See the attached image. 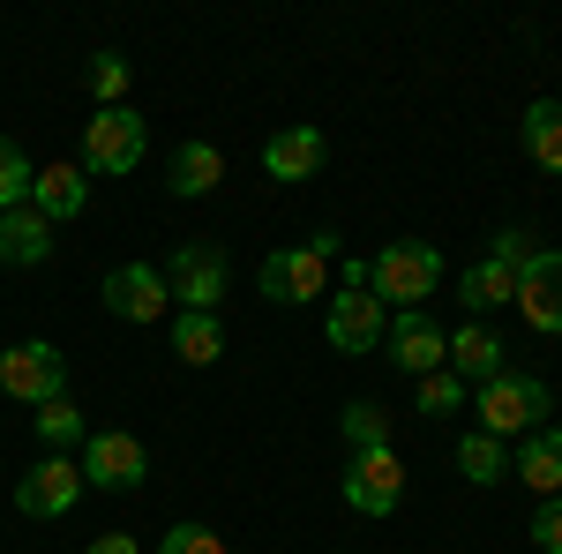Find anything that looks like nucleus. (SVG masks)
Masks as SVG:
<instances>
[{"label": "nucleus", "instance_id": "obj_1", "mask_svg": "<svg viewBox=\"0 0 562 554\" xmlns=\"http://www.w3.org/2000/svg\"><path fill=\"white\" fill-rule=\"evenodd\" d=\"M442 285V256H435L428 240H390L368 256V293L383 299V307H428V293Z\"/></svg>", "mask_w": 562, "mask_h": 554}, {"label": "nucleus", "instance_id": "obj_2", "mask_svg": "<svg viewBox=\"0 0 562 554\" xmlns=\"http://www.w3.org/2000/svg\"><path fill=\"white\" fill-rule=\"evenodd\" d=\"M143 150H150V128L135 121L128 105H105V113L83 121V158H76V166H83L90 180H121V172L143 166Z\"/></svg>", "mask_w": 562, "mask_h": 554}, {"label": "nucleus", "instance_id": "obj_3", "mask_svg": "<svg viewBox=\"0 0 562 554\" xmlns=\"http://www.w3.org/2000/svg\"><path fill=\"white\" fill-rule=\"evenodd\" d=\"M548 383L540 375H518V368H503L495 383H480V434H532V427H548Z\"/></svg>", "mask_w": 562, "mask_h": 554}, {"label": "nucleus", "instance_id": "obj_4", "mask_svg": "<svg viewBox=\"0 0 562 554\" xmlns=\"http://www.w3.org/2000/svg\"><path fill=\"white\" fill-rule=\"evenodd\" d=\"M233 285V262L217 240H180L173 270H166V293L180 299V315H217V299Z\"/></svg>", "mask_w": 562, "mask_h": 554}, {"label": "nucleus", "instance_id": "obj_5", "mask_svg": "<svg viewBox=\"0 0 562 554\" xmlns=\"http://www.w3.org/2000/svg\"><path fill=\"white\" fill-rule=\"evenodd\" d=\"M0 397H23V405L68 397V360H60V344H45V338L8 344V352H0Z\"/></svg>", "mask_w": 562, "mask_h": 554}, {"label": "nucleus", "instance_id": "obj_6", "mask_svg": "<svg viewBox=\"0 0 562 554\" xmlns=\"http://www.w3.org/2000/svg\"><path fill=\"white\" fill-rule=\"evenodd\" d=\"M76 472H83V487L128 495V487L150 479V450H143L135 434H121V427H98V434L83 442V457H76Z\"/></svg>", "mask_w": 562, "mask_h": 554}, {"label": "nucleus", "instance_id": "obj_7", "mask_svg": "<svg viewBox=\"0 0 562 554\" xmlns=\"http://www.w3.org/2000/svg\"><path fill=\"white\" fill-rule=\"evenodd\" d=\"M532 338H562V248H532V262L518 270V299Z\"/></svg>", "mask_w": 562, "mask_h": 554}, {"label": "nucleus", "instance_id": "obj_8", "mask_svg": "<svg viewBox=\"0 0 562 554\" xmlns=\"http://www.w3.org/2000/svg\"><path fill=\"white\" fill-rule=\"evenodd\" d=\"M383 330H390V307L368 293V285H346V293L330 299V315H323V338L338 344V352H352V360H360V352H375Z\"/></svg>", "mask_w": 562, "mask_h": 554}, {"label": "nucleus", "instance_id": "obj_9", "mask_svg": "<svg viewBox=\"0 0 562 554\" xmlns=\"http://www.w3.org/2000/svg\"><path fill=\"white\" fill-rule=\"evenodd\" d=\"M256 285H262V299H278V307H301V299L330 293V262L315 256V248H278V256H262Z\"/></svg>", "mask_w": 562, "mask_h": 554}, {"label": "nucleus", "instance_id": "obj_10", "mask_svg": "<svg viewBox=\"0 0 562 554\" xmlns=\"http://www.w3.org/2000/svg\"><path fill=\"white\" fill-rule=\"evenodd\" d=\"M397 502H405V465H397V450H360L346 465V510L390 517Z\"/></svg>", "mask_w": 562, "mask_h": 554}, {"label": "nucleus", "instance_id": "obj_11", "mask_svg": "<svg viewBox=\"0 0 562 554\" xmlns=\"http://www.w3.org/2000/svg\"><path fill=\"white\" fill-rule=\"evenodd\" d=\"M383 344H390V360H397L413 383H420V375H435V368L450 360V330H435L428 307H405V315H390Z\"/></svg>", "mask_w": 562, "mask_h": 554}, {"label": "nucleus", "instance_id": "obj_12", "mask_svg": "<svg viewBox=\"0 0 562 554\" xmlns=\"http://www.w3.org/2000/svg\"><path fill=\"white\" fill-rule=\"evenodd\" d=\"M76 502H83V472L68 465V457H38L15 479V510L23 517H68Z\"/></svg>", "mask_w": 562, "mask_h": 554}, {"label": "nucleus", "instance_id": "obj_13", "mask_svg": "<svg viewBox=\"0 0 562 554\" xmlns=\"http://www.w3.org/2000/svg\"><path fill=\"white\" fill-rule=\"evenodd\" d=\"M105 307L121 315V323H158L173 293H166V270H150V262H121V270H105Z\"/></svg>", "mask_w": 562, "mask_h": 554}, {"label": "nucleus", "instance_id": "obj_14", "mask_svg": "<svg viewBox=\"0 0 562 554\" xmlns=\"http://www.w3.org/2000/svg\"><path fill=\"white\" fill-rule=\"evenodd\" d=\"M323 158H330V143H323V128H307V121H293V128H278L262 143V172L270 180H315Z\"/></svg>", "mask_w": 562, "mask_h": 554}, {"label": "nucleus", "instance_id": "obj_15", "mask_svg": "<svg viewBox=\"0 0 562 554\" xmlns=\"http://www.w3.org/2000/svg\"><path fill=\"white\" fill-rule=\"evenodd\" d=\"M458 383H495L503 368H510V352H503V338L487 330V323H465V330H450V360H442Z\"/></svg>", "mask_w": 562, "mask_h": 554}, {"label": "nucleus", "instance_id": "obj_16", "mask_svg": "<svg viewBox=\"0 0 562 554\" xmlns=\"http://www.w3.org/2000/svg\"><path fill=\"white\" fill-rule=\"evenodd\" d=\"M83 203H90V172L83 166H45L38 180H31V211H38L45 225H68Z\"/></svg>", "mask_w": 562, "mask_h": 554}, {"label": "nucleus", "instance_id": "obj_17", "mask_svg": "<svg viewBox=\"0 0 562 554\" xmlns=\"http://www.w3.org/2000/svg\"><path fill=\"white\" fill-rule=\"evenodd\" d=\"M45 256H53V225H45L31 203L0 217V262H8V270H38Z\"/></svg>", "mask_w": 562, "mask_h": 554}, {"label": "nucleus", "instance_id": "obj_18", "mask_svg": "<svg viewBox=\"0 0 562 554\" xmlns=\"http://www.w3.org/2000/svg\"><path fill=\"white\" fill-rule=\"evenodd\" d=\"M518 479L540 495V502H555V495H562V427H532V434H525Z\"/></svg>", "mask_w": 562, "mask_h": 554}, {"label": "nucleus", "instance_id": "obj_19", "mask_svg": "<svg viewBox=\"0 0 562 554\" xmlns=\"http://www.w3.org/2000/svg\"><path fill=\"white\" fill-rule=\"evenodd\" d=\"M458 299L473 307V323H480L487 307H510V299H518V270H510V262H503V256H480L473 270L458 278Z\"/></svg>", "mask_w": 562, "mask_h": 554}, {"label": "nucleus", "instance_id": "obj_20", "mask_svg": "<svg viewBox=\"0 0 562 554\" xmlns=\"http://www.w3.org/2000/svg\"><path fill=\"white\" fill-rule=\"evenodd\" d=\"M217 180H225V150H217V143H180L173 150V180H166V188H173L180 203L211 195Z\"/></svg>", "mask_w": 562, "mask_h": 554}, {"label": "nucleus", "instance_id": "obj_21", "mask_svg": "<svg viewBox=\"0 0 562 554\" xmlns=\"http://www.w3.org/2000/svg\"><path fill=\"white\" fill-rule=\"evenodd\" d=\"M518 143H525V158H532V166L562 172V105H555V98H532V105H525Z\"/></svg>", "mask_w": 562, "mask_h": 554}, {"label": "nucleus", "instance_id": "obj_22", "mask_svg": "<svg viewBox=\"0 0 562 554\" xmlns=\"http://www.w3.org/2000/svg\"><path fill=\"white\" fill-rule=\"evenodd\" d=\"M173 360L180 368L225 360V323H217V315H173Z\"/></svg>", "mask_w": 562, "mask_h": 554}, {"label": "nucleus", "instance_id": "obj_23", "mask_svg": "<svg viewBox=\"0 0 562 554\" xmlns=\"http://www.w3.org/2000/svg\"><path fill=\"white\" fill-rule=\"evenodd\" d=\"M38 442H45V457H68V450H83L90 442V427H83V412L68 405V397H53V405H38Z\"/></svg>", "mask_w": 562, "mask_h": 554}, {"label": "nucleus", "instance_id": "obj_24", "mask_svg": "<svg viewBox=\"0 0 562 554\" xmlns=\"http://www.w3.org/2000/svg\"><path fill=\"white\" fill-rule=\"evenodd\" d=\"M31 180H38V166L23 158V143H15V135H0V217L31 203Z\"/></svg>", "mask_w": 562, "mask_h": 554}, {"label": "nucleus", "instance_id": "obj_25", "mask_svg": "<svg viewBox=\"0 0 562 554\" xmlns=\"http://www.w3.org/2000/svg\"><path fill=\"white\" fill-rule=\"evenodd\" d=\"M458 472H465V479H473V487H495V479H503V472H510V457H503V442H495V434H465V442H458Z\"/></svg>", "mask_w": 562, "mask_h": 554}, {"label": "nucleus", "instance_id": "obj_26", "mask_svg": "<svg viewBox=\"0 0 562 554\" xmlns=\"http://www.w3.org/2000/svg\"><path fill=\"white\" fill-rule=\"evenodd\" d=\"M128 76H135L128 53H90V98H98V113L105 105H128Z\"/></svg>", "mask_w": 562, "mask_h": 554}, {"label": "nucleus", "instance_id": "obj_27", "mask_svg": "<svg viewBox=\"0 0 562 554\" xmlns=\"http://www.w3.org/2000/svg\"><path fill=\"white\" fill-rule=\"evenodd\" d=\"M346 442H352V457H360V450H390V412L375 397H352L346 405Z\"/></svg>", "mask_w": 562, "mask_h": 554}, {"label": "nucleus", "instance_id": "obj_28", "mask_svg": "<svg viewBox=\"0 0 562 554\" xmlns=\"http://www.w3.org/2000/svg\"><path fill=\"white\" fill-rule=\"evenodd\" d=\"M458 405H465V383H458L450 368L420 375V412H435V420H442V412H458Z\"/></svg>", "mask_w": 562, "mask_h": 554}, {"label": "nucleus", "instance_id": "obj_29", "mask_svg": "<svg viewBox=\"0 0 562 554\" xmlns=\"http://www.w3.org/2000/svg\"><path fill=\"white\" fill-rule=\"evenodd\" d=\"M158 554H225V540H217L211 524H173V532L158 540Z\"/></svg>", "mask_w": 562, "mask_h": 554}, {"label": "nucleus", "instance_id": "obj_30", "mask_svg": "<svg viewBox=\"0 0 562 554\" xmlns=\"http://www.w3.org/2000/svg\"><path fill=\"white\" fill-rule=\"evenodd\" d=\"M532 547L562 554V502H540V517H532Z\"/></svg>", "mask_w": 562, "mask_h": 554}, {"label": "nucleus", "instance_id": "obj_31", "mask_svg": "<svg viewBox=\"0 0 562 554\" xmlns=\"http://www.w3.org/2000/svg\"><path fill=\"white\" fill-rule=\"evenodd\" d=\"M90 554H135V540H128V532H98V540H90Z\"/></svg>", "mask_w": 562, "mask_h": 554}]
</instances>
